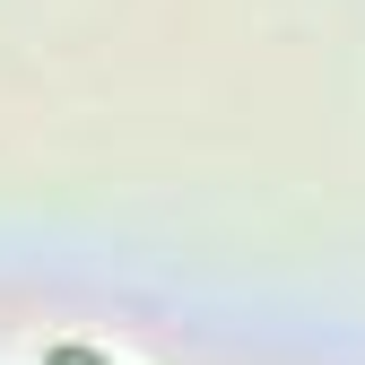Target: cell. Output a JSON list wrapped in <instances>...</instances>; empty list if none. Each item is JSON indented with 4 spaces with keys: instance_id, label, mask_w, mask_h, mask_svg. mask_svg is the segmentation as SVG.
<instances>
[{
    "instance_id": "1",
    "label": "cell",
    "mask_w": 365,
    "mask_h": 365,
    "mask_svg": "<svg viewBox=\"0 0 365 365\" xmlns=\"http://www.w3.org/2000/svg\"><path fill=\"white\" fill-rule=\"evenodd\" d=\"M43 365H113V356H96V348H78V339H61V348H43Z\"/></svg>"
}]
</instances>
